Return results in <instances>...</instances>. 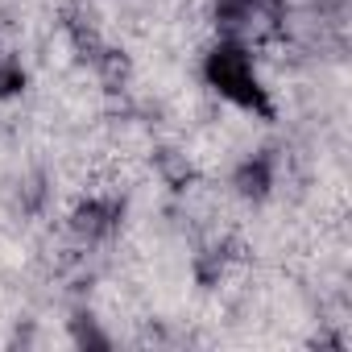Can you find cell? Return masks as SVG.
Returning <instances> with one entry per match:
<instances>
[{
    "instance_id": "6da1fadb",
    "label": "cell",
    "mask_w": 352,
    "mask_h": 352,
    "mask_svg": "<svg viewBox=\"0 0 352 352\" xmlns=\"http://www.w3.org/2000/svg\"><path fill=\"white\" fill-rule=\"evenodd\" d=\"M204 79L208 87H216L228 104L245 108V112H265V87L257 79V67H253V54L236 42H220L208 63H204Z\"/></svg>"
}]
</instances>
